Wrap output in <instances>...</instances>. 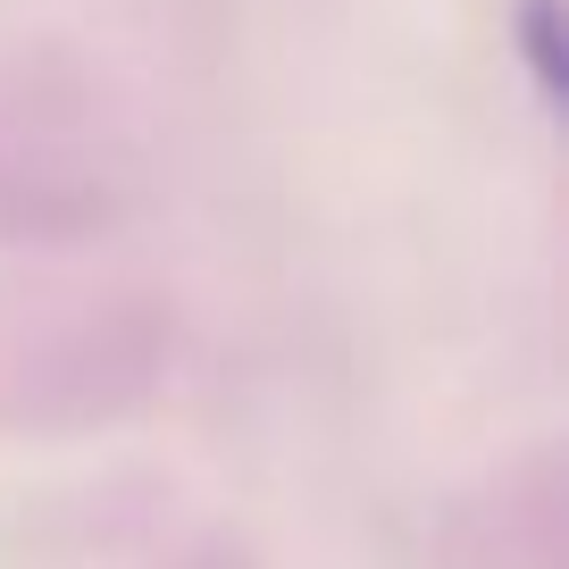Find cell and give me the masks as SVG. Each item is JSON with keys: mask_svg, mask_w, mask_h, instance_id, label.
Returning a JSON list of instances; mask_svg holds the SVG:
<instances>
[{"mask_svg": "<svg viewBox=\"0 0 569 569\" xmlns=\"http://www.w3.org/2000/svg\"><path fill=\"white\" fill-rule=\"evenodd\" d=\"M519 59L536 68L545 92H561V9H552V0H528V9H519Z\"/></svg>", "mask_w": 569, "mask_h": 569, "instance_id": "1", "label": "cell"}]
</instances>
